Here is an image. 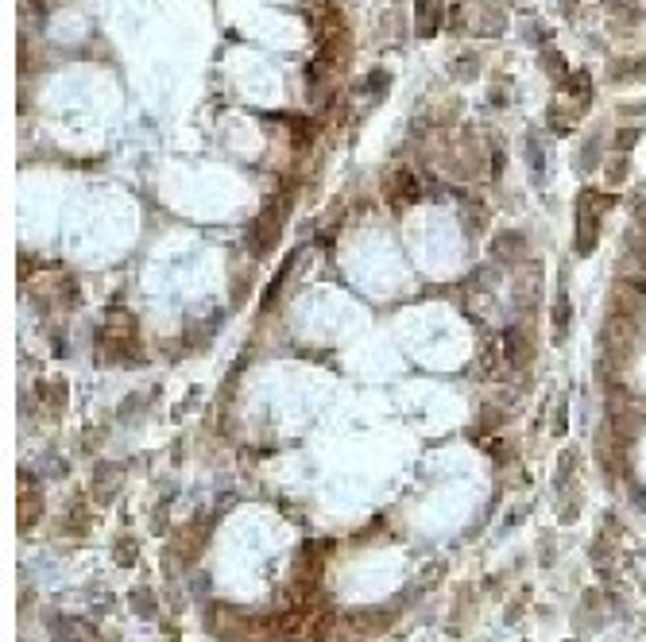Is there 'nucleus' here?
<instances>
[{"label":"nucleus","mask_w":646,"mask_h":642,"mask_svg":"<svg viewBox=\"0 0 646 642\" xmlns=\"http://www.w3.org/2000/svg\"><path fill=\"white\" fill-rule=\"evenodd\" d=\"M140 352V325L132 314H113L97 329V356L105 360H128Z\"/></svg>","instance_id":"obj_1"},{"label":"nucleus","mask_w":646,"mask_h":642,"mask_svg":"<svg viewBox=\"0 0 646 642\" xmlns=\"http://www.w3.org/2000/svg\"><path fill=\"white\" fill-rule=\"evenodd\" d=\"M279 225H283V205L271 202V205L264 209V213H260V217L252 221V236H248V248H252L256 256H267V252H271V248L279 244Z\"/></svg>","instance_id":"obj_2"},{"label":"nucleus","mask_w":646,"mask_h":642,"mask_svg":"<svg viewBox=\"0 0 646 642\" xmlns=\"http://www.w3.org/2000/svg\"><path fill=\"white\" fill-rule=\"evenodd\" d=\"M592 194H585V202H581V217H577V225H581V233H577V252H592L596 248V236H600V217H592V202H588Z\"/></svg>","instance_id":"obj_3"},{"label":"nucleus","mask_w":646,"mask_h":642,"mask_svg":"<svg viewBox=\"0 0 646 642\" xmlns=\"http://www.w3.org/2000/svg\"><path fill=\"white\" fill-rule=\"evenodd\" d=\"M387 198H391L395 205L414 202V198H418V182H414L411 171H395V175L387 178Z\"/></svg>","instance_id":"obj_4"},{"label":"nucleus","mask_w":646,"mask_h":642,"mask_svg":"<svg viewBox=\"0 0 646 642\" xmlns=\"http://www.w3.org/2000/svg\"><path fill=\"white\" fill-rule=\"evenodd\" d=\"M414 4H418V31H422V35H434V28H438L441 0H414Z\"/></svg>","instance_id":"obj_5"}]
</instances>
